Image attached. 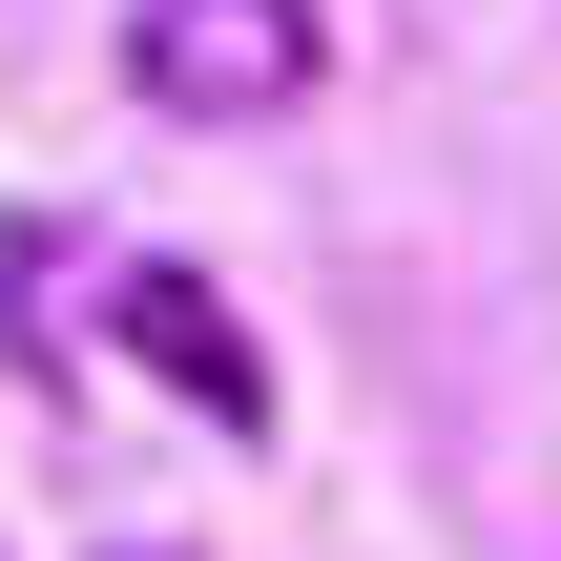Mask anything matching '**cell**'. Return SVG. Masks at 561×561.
<instances>
[{
  "mask_svg": "<svg viewBox=\"0 0 561 561\" xmlns=\"http://www.w3.org/2000/svg\"><path fill=\"white\" fill-rule=\"evenodd\" d=\"M104 561H167V541H104Z\"/></svg>",
  "mask_w": 561,
  "mask_h": 561,
  "instance_id": "cell-3",
  "label": "cell"
},
{
  "mask_svg": "<svg viewBox=\"0 0 561 561\" xmlns=\"http://www.w3.org/2000/svg\"><path fill=\"white\" fill-rule=\"evenodd\" d=\"M125 354L187 396V416H229V437H271V354L229 333V291H187V271H125Z\"/></svg>",
  "mask_w": 561,
  "mask_h": 561,
  "instance_id": "cell-2",
  "label": "cell"
},
{
  "mask_svg": "<svg viewBox=\"0 0 561 561\" xmlns=\"http://www.w3.org/2000/svg\"><path fill=\"white\" fill-rule=\"evenodd\" d=\"M312 62H333L312 0H125V83L167 125H271V104H312Z\"/></svg>",
  "mask_w": 561,
  "mask_h": 561,
  "instance_id": "cell-1",
  "label": "cell"
}]
</instances>
